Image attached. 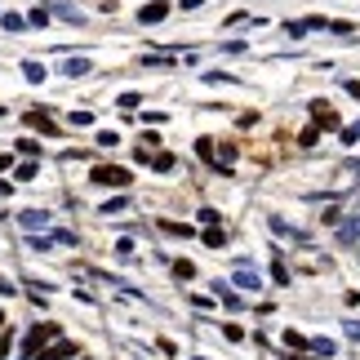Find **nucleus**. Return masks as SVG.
I'll return each instance as SVG.
<instances>
[{
	"label": "nucleus",
	"instance_id": "f257e3e1",
	"mask_svg": "<svg viewBox=\"0 0 360 360\" xmlns=\"http://www.w3.org/2000/svg\"><path fill=\"white\" fill-rule=\"evenodd\" d=\"M53 338H58V325H53V321L36 325L32 334H27V342H22V356H40V352H45V342H53Z\"/></svg>",
	"mask_w": 360,
	"mask_h": 360
},
{
	"label": "nucleus",
	"instance_id": "f03ea898",
	"mask_svg": "<svg viewBox=\"0 0 360 360\" xmlns=\"http://www.w3.org/2000/svg\"><path fill=\"white\" fill-rule=\"evenodd\" d=\"M94 183L98 187H129V169H120V165H98V169H94Z\"/></svg>",
	"mask_w": 360,
	"mask_h": 360
},
{
	"label": "nucleus",
	"instance_id": "7ed1b4c3",
	"mask_svg": "<svg viewBox=\"0 0 360 360\" xmlns=\"http://www.w3.org/2000/svg\"><path fill=\"white\" fill-rule=\"evenodd\" d=\"M311 120L316 124H321V129H338V112H334V107H329V103H311Z\"/></svg>",
	"mask_w": 360,
	"mask_h": 360
},
{
	"label": "nucleus",
	"instance_id": "20e7f679",
	"mask_svg": "<svg viewBox=\"0 0 360 360\" xmlns=\"http://www.w3.org/2000/svg\"><path fill=\"white\" fill-rule=\"evenodd\" d=\"M80 356V347H76V342H53V347H45V352H40L36 360H76Z\"/></svg>",
	"mask_w": 360,
	"mask_h": 360
},
{
	"label": "nucleus",
	"instance_id": "39448f33",
	"mask_svg": "<svg viewBox=\"0 0 360 360\" xmlns=\"http://www.w3.org/2000/svg\"><path fill=\"white\" fill-rule=\"evenodd\" d=\"M165 13H169V5H165V0H156V5H143V13H138V18H143V22H160Z\"/></svg>",
	"mask_w": 360,
	"mask_h": 360
},
{
	"label": "nucleus",
	"instance_id": "423d86ee",
	"mask_svg": "<svg viewBox=\"0 0 360 360\" xmlns=\"http://www.w3.org/2000/svg\"><path fill=\"white\" fill-rule=\"evenodd\" d=\"M27 124H32V129H40V134H53V120H49L45 112H27Z\"/></svg>",
	"mask_w": 360,
	"mask_h": 360
},
{
	"label": "nucleus",
	"instance_id": "0eeeda50",
	"mask_svg": "<svg viewBox=\"0 0 360 360\" xmlns=\"http://www.w3.org/2000/svg\"><path fill=\"white\" fill-rule=\"evenodd\" d=\"M9 338H13V334H9V321H5V316H0V360L9 356Z\"/></svg>",
	"mask_w": 360,
	"mask_h": 360
},
{
	"label": "nucleus",
	"instance_id": "6e6552de",
	"mask_svg": "<svg viewBox=\"0 0 360 360\" xmlns=\"http://www.w3.org/2000/svg\"><path fill=\"white\" fill-rule=\"evenodd\" d=\"M316 138H321V124H311V129H302V138H298V147H316Z\"/></svg>",
	"mask_w": 360,
	"mask_h": 360
},
{
	"label": "nucleus",
	"instance_id": "1a4fd4ad",
	"mask_svg": "<svg viewBox=\"0 0 360 360\" xmlns=\"http://www.w3.org/2000/svg\"><path fill=\"white\" fill-rule=\"evenodd\" d=\"M22 72H27V80H45V67H40V63H27Z\"/></svg>",
	"mask_w": 360,
	"mask_h": 360
},
{
	"label": "nucleus",
	"instance_id": "9d476101",
	"mask_svg": "<svg viewBox=\"0 0 360 360\" xmlns=\"http://www.w3.org/2000/svg\"><path fill=\"white\" fill-rule=\"evenodd\" d=\"M174 271H178V276H183V281H191V276H196V267H191V262H183V258H178V262H174Z\"/></svg>",
	"mask_w": 360,
	"mask_h": 360
},
{
	"label": "nucleus",
	"instance_id": "9b49d317",
	"mask_svg": "<svg viewBox=\"0 0 360 360\" xmlns=\"http://www.w3.org/2000/svg\"><path fill=\"white\" fill-rule=\"evenodd\" d=\"M236 285H240V289H258V276H249V271H240V276H236Z\"/></svg>",
	"mask_w": 360,
	"mask_h": 360
},
{
	"label": "nucleus",
	"instance_id": "f8f14e48",
	"mask_svg": "<svg viewBox=\"0 0 360 360\" xmlns=\"http://www.w3.org/2000/svg\"><path fill=\"white\" fill-rule=\"evenodd\" d=\"M151 165H156V169L165 174V169H174V156H169V151H165V156H156V160H151Z\"/></svg>",
	"mask_w": 360,
	"mask_h": 360
},
{
	"label": "nucleus",
	"instance_id": "ddd939ff",
	"mask_svg": "<svg viewBox=\"0 0 360 360\" xmlns=\"http://www.w3.org/2000/svg\"><path fill=\"white\" fill-rule=\"evenodd\" d=\"M342 143H360V124L356 129H342Z\"/></svg>",
	"mask_w": 360,
	"mask_h": 360
},
{
	"label": "nucleus",
	"instance_id": "4468645a",
	"mask_svg": "<svg viewBox=\"0 0 360 360\" xmlns=\"http://www.w3.org/2000/svg\"><path fill=\"white\" fill-rule=\"evenodd\" d=\"M347 94H352V98H360V80H347Z\"/></svg>",
	"mask_w": 360,
	"mask_h": 360
},
{
	"label": "nucleus",
	"instance_id": "2eb2a0df",
	"mask_svg": "<svg viewBox=\"0 0 360 360\" xmlns=\"http://www.w3.org/2000/svg\"><path fill=\"white\" fill-rule=\"evenodd\" d=\"M191 360H205V356H191Z\"/></svg>",
	"mask_w": 360,
	"mask_h": 360
},
{
	"label": "nucleus",
	"instance_id": "dca6fc26",
	"mask_svg": "<svg viewBox=\"0 0 360 360\" xmlns=\"http://www.w3.org/2000/svg\"><path fill=\"white\" fill-rule=\"evenodd\" d=\"M80 360H89V356H80Z\"/></svg>",
	"mask_w": 360,
	"mask_h": 360
}]
</instances>
